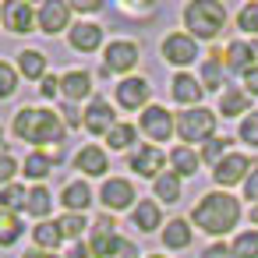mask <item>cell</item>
<instances>
[{"mask_svg": "<svg viewBox=\"0 0 258 258\" xmlns=\"http://www.w3.org/2000/svg\"><path fill=\"white\" fill-rule=\"evenodd\" d=\"M191 223L212 237H223L230 233L237 223H240V202L230 195V191H209L198 198V205L191 209Z\"/></svg>", "mask_w": 258, "mask_h": 258, "instance_id": "6da1fadb", "label": "cell"}, {"mask_svg": "<svg viewBox=\"0 0 258 258\" xmlns=\"http://www.w3.org/2000/svg\"><path fill=\"white\" fill-rule=\"evenodd\" d=\"M15 138L32 142V145H46V142H60L64 138V120L53 110H39V106H22L11 120Z\"/></svg>", "mask_w": 258, "mask_h": 258, "instance_id": "7a4b0ae2", "label": "cell"}, {"mask_svg": "<svg viewBox=\"0 0 258 258\" xmlns=\"http://www.w3.org/2000/svg\"><path fill=\"white\" fill-rule=\"evenodd\" d=\"M184 29L191 39H216L226 29V8L219 0H191L184 8Z\"/></svg>", "mask_w": 258, "mask_h": 258, "instance_id": "3957f363", "label": "cell"}, {"mask_svg": "<svg viewBox=\"0 0 258 258\" xmlns=\"http://www.w3.org/2000/svg\"><path fill=\"white\" fill-rule=\"evenodd\" d=\"M177 135H180V142L184 145H205V142H212L216 138V113L212 110H205V106H195V110H184V113H177Z\"/></svg>", "mask_w": 258, "mask_h": 258, "instance_id": "277c9868", "label": "cell"}, {"mask_svg": "<svg viewBox=\"0 0 258 258\" xmlns=\"http://www.w3.org/2000/svg\"><path fill=\"white\" fill-rule=\"evenodd\" d=\"M138 68V43L131 39H113L103 50V71L106 75H127Z\"/></svg>", "mask_w": 258, "mask_h": 258, "instance_id": "5b68a950", "label": "cell"}, {"mask_svg": "<svg viewBox=\"0 0 258 258\" xmlns=\"http://www.w3.org/2000/svg\"><path fill=\"white\" fill-rule=\"evenodd\" d=\"M163 60L173 68H191L198 60V39H191L187 32H170L163 39Z\"/></svg>", "mask_w": 258, "mask_h": 258, "instance_id": "8992f818", "label": "cell"}, {"mask_svg": "<svg viewBox=\"0 0 258 258\" xmlns=\"http://www.w3.org/2000/svg\"><path fill=\"white\" fill-rule=\"evenodd\" d=\"M251 170L254 166H251V159L244 152H230L226 159H219L212 166V180H216V187H233V184H244Z\"/></svg>", "mask_w": 258, "mask_h": 258, "instance_id": "52a82bcc", "label": "cell"}, {"mask_svg": "<svg viewBox=\"0 0 258 258\" xmlns=\"http://www.w3.org/2000/svg\"><path fill=\"white\" fill-rule=\"evenodd\" d=\"M117 244H120V237H117V223H113V216L106 212V216H99V219L92 223L89 251H92V258H113Z\"/></svg>", "mask_w": 258, "mask_h": 258, "instance_id": "ba28073f", "label": "cell"}, {"mask_svg": "<svg viewBox=\"0 0 258 258\" xmlns=\"http://www.w3.org/2000/svg\"><path fill=\"white\" fill-rule=\"evenodd\" d=\"M36 25L46 36H60L64 29H71V4H64V0H46L36 11Z\"/></svg>", "mask_w": 258, "mask_h": 258, "instance_id": "9c48e42d", "label": "cell"}, {"mask_svg": "<svg viewBox=\"0 0 258 258\" xmlns=\"http://www.w3.org/2000/svg\"><path fill=\"white\" fill-rule=\"evenodd\" d=\"M127 166H131L138 177H152V180H156V177L166 173V170H163V166H166V156H163L159 145H138V149L127 156Z\"/></svg>", "mask_w": 258, "mask_h": 258, "instance_id": "30bf717a", "label": "cell"}, {"mask_svg": "<svg viewBox=\"0 0 258 258\" xmlns=\"http://www.w3.org/2000/svg\"><path fill=\"white\" fill-rule=\"evenodd\" d=\"M135 198H138V195H135V184H131V180H124V177H110V180L103 184V191H99V202L106 205V212L135 209V205H138Z\"/></svg>", "mask_w": 258, "mask_h": 258, "instance_id": "8fae6325", "label": "cell"}, {"mask_svg": "<svg viewBox=\"0 0 258 258\" xmlns=\"http://www.w3.org/2000/svg\"><path fill=\"white\" fill-rule=\"evenodd\" d=\"M138 124H142V131H145L152 142H166V138L177 131V120H173V113H170L166 106H145Z\"/></svg>", "mask_w": 258, "mask_h": 258, "instance_id": "7c38bea8", "label": "cell"}, {"mask_svg": "<svg viewBox=\"0 0 258 258\" xmlns=\"http://www.w3.org/2000/svg\"><path fill=\"white\" fill-rule=\"evenodd\" d=\"M82 127H85L89 135H110V131L117 127V113H113V106H110L106 99H92L89 110L82 113Z\"/></svg>", "mask_w": 258, "mask_h": 258, "instance_id": "4fadbf2b", "label": "cell"}, {"mask_svg": "<svg viewBox=\"0 0 258 258\" xmlns=\"http://www.w3.org/2000/svg\"><path fill=\"white\" fill-rule=\"evenodd\" d=\"M149 92H152V85L145 78H131L127 75L117 85V106H124V110H145L149 106Z\"/></svg>", "mask_w": 258, "mask_h": 258, "instance_id": "5bb4252c", "label": "cell"}, {"mask_svg": "<svg viewBox=\"0 0 258 258\" xmlns=\"http://www.w3.org/2000/svg\"><path fill=\"white\" fill-rule=\"evenodd\" d=\"M170 96H173V103H180V106H187V110H195V106L202 103V96H205V89H202V82H198L195 75H187V71H180V75H173V82H170Z\"/></svg>", "mask_w": 258, "mask_h": 258, "instance_id": "9a60e30c", "label": "cell"}, {"mask_svg": "<svg viewBox=\"0 0 258 258\" xmlns=\"http://www.w3.org/2000/svg\"><path fill=\"white\" fill-rule=\"evenodd\" d=\"M4 29L15 32V36H25L36 29V11L32 4H25V0H11V4H4Z\"/></svg>", "mask_w": 258, "mask_h": 258, "instance_id": "2e32d148", "label": "cell"}, {"mask_svg": "<svg viewBox=\"0 0 258 258\" xmlns=\"http://www.w3.org/2000/svg\"><path fill=\"white\" fill-rule=\"evenodd\" d=\"M68 43H71V50H78V53H96V50L103 46V25H96V22H78V25H71Z\"/></svg>", "mask_w": 258, "mask_h": 258, "instance_id": "e0dca14e", "label": "cell"}, {"mask_svg": "<svg viewBox=\"0 0 258 258\" xmlns=\"http://www.w3.org/2000/svg\"><path fill=\"white\" fill-rule=\"evenodd\" d=\"M223 68L244 78V75L254 68V50H251V43H244V39H233V43L223 50Z\"/></svg>", "mask_w": 258, "mask_h": 258, "instance_id": "ac0fdd59", "label": "cell"}, {"mask_svg": "<svg viewBox=\"0 0 258 258\" xmlns=\"http://www.w3.org/2000/svg\"><path fill=\"white\" fill-rule=\"evenodd\" d=\"M131 226H138V233H156V230L163 226L159 202H156V198H142V202L131 209Z\"/></svg>", "mask_w": 258, "mask_h": 258, "instance_id": "d6986e66", "label": "cell"}, {"mask_svg": "<svg viewBox=\"0 0 258 258\" xmlns=\"http://www.w3.org/2000/svg\"><path fill=\"white\" fill-rule=\"evenodd\" d=\"M219 113L223 117H247L251 113V96L244 92V85H230L219 92Z\"/></svg>", "mask_w": 258, "mask_h": 258, "instance_id": "ffe728a7", "label": "cell"}, {"mask_svg": "<svg viewBox=\"0 0 258 258\" xmlns=\"http://www.w3.org/2000/svg\"><path fill=\"white\" fill-rule=\"evenodd\" d=\"M163 247H170V251H184V247H191V240H195V226L187 223V219H170L166 226H163Z\"/></svg>", "mask_w": 258, "mask_h": 258, "instance_id": "44dd1931", "label": "cell"}, {"mask_svg": "<svg viewBox=\"0 0 258 258\" xmlns=\"http://www.w3.org/2000/svg\"><path fill=\"white\" fill-rule=\"evenodd\" d=\"M75 166H78L85 177H103V173L110 170V159H106V152H103L99 145H85V149L75 156Z\"/></svg>", "mask_w": 258, "mask_h": 258, "instance_id": "7402d4cb", "label": "cell"}, {"mask_svg": "<svg viewBox=\"0 0 258 258\" xmlns=\"http://www.w3.org/2000/svg\"><path fill=\"white\" fill-rule=\"evenodd\" d=\"M198 166H202V156H198L191 145H177V149H170V170H173L180 180H184V177H195Z\"/></svg>", "mask_w": 258, "mask_h": 258, "instance_id": "603a6c76", "label": "cell"}, {"mask_svg": "<svg viewBox=\"0 0 258 258\" xmlns=\"http://www.w3.org/2000/svg\"><path fill=\"white\" fill-rule=\"evenodd\" d=\"M60 92H64L71 103L89 99V96H92V75H89V71H68V75L60 78Z\"/></svg>", "mask_w": 258, "mask_h": 258, "instance_id": "cb8c5ba5", "label": "cell"}, {"mask_svg": "<svg viewBox=\"0 0 258 258\" xmlns=\"http://www.w3.org/2000/svg\"><path fill=\"white\" fill-rule=\"evenodd\" d=\"M223 53H209L205 60H202V75H198V82H202V89L205 92H223Z\"/></svg>", "mask_w": 258, "mask_h": 258, "instance_id": "d4e9b609", "label": "cell"}, {"mask_svg": "<svg viewBox=\"0 0 258 258\" xmlns=\"http://www.w3.org/2000/svg\"><path fill=\"white\" fill-rule=\"evenodd\" d=\"M60 202H64L68 212H85V209L92 205V191H89L85 180H71V184L60 191Z\"/></svg>", "mask_w": 258, "mask_h": 258, "instance_id": "484cf974", "label": "cell"}, {"mask_svg": "<svg viewBox=\"0 0 258 258\" xmlns=\"http://www.w3.org/2000/svg\"><path fill=\"white\" fill-rule=\"evenodd\" d=\"M32 240H36V247H39V251H57V244L64 240V233H60V223L39 219V223L32 226Z\"/></svg>", "mask_w": 258, "mask_h": 258, "instance_id": "4316f807", "label": "cell"}, {"mask_svg": "<svg viewBox=\"0 0 258 258\" xmlns=\"http://www.w3.org/2000/svg\"><path fill=\"white\" fill-rule=\"evenodd\" d=\"M18 75L25 78H46V53L43 50H22L18 53Z\"/></svg>", "mask_w": 258, "mask_h": 258, "instance_id": "83f0119b", "label": "cell"}, {"mask_svg": "<svg viewBox=\"0 0 258 258\" xmlns=\"http://www.w3.org/2000/svg\"><path fill=\"white\" fill-rule=\"evenodd\" d=\"M152 191H156V202H166V205H177L180 202V177L173 170H166L163 177L152 180Z\"/></svg>", "mask_w": 258, "mask_h": 258, "instance_id": "f1b7e54d", "label": "cell"}, {"mask_svg": "<svg viewBox=\"0 0 258 258\" xmlns=\"http://www.w3.org/2000/svg\"><path fill=\"white\" fill-rule=\"evenodd\" d=\"M22 173H25L29 180H46V177L53 173V156H50V152H32V156H25Z\"/></svg>", "mask_w": 258, "mask_h": 258, "instance_id": "f546056e", "label": "cell"}, {"mask_svg": "<svg viewBox=\"0 0 258 258\" xmlns=\"http://www.w3.org/2000/svg\"><path fill=\"white\" fill-rule=\"evenodd\" d=\"M29 205V191L22 187V184H8V187H0V209L4 212H22Z\"/></svg>", "mask_w": 258, "mask_h": 258, "instance_id": "4dcf8cb0", "label": "cell"}, {"mask_svg": "<svg viewBox=\"0 0 258 258\" xmlns=\"http://www.w3.org/2000/svg\"><path fill=\"white\" fill-rule=\"evenodd\" d=\"M22 219L15 216V212H4L0 209V247H11V244H18V237H22Z\"/></svg>", "mask_w": 258, "mask_h": 258, "instance_id": "1f68e13d", "label": "cell"}, {"mask_svg": "<svg viewBox=\"0 0 258 258\" xmlns=\"http://www.w3.org/2000/svg\"><path fill=\"white\" fill-rule=\"evenodd\" d=\"M50 209H53V195H50L43 184H36V187L29 191V205H25V212L43 219V216H50Z\"/></svg>", "mask_w": 258, "mask_h": 258, "instance_id": "d6a6232c", "label": "cell"}, {"mask_svg": "<svg viewBox=\"0 0 258 258\" xmlns=\"http://www.w3.org/2000/svg\"><path fill=\"white\" fill-rule=\"evenodd\" d=\"M230 251H233V258H258V230L237 233L233 244H230Z\"/></svg>", "mask_w": 258, "mask_h": 258, "instance_id": "836d02e7", "label": "cell"}, {"mask_svg": "<svg viewBox=\"0 0 258 258\" xmlns=\"http://www.w3.org/2000/svg\"><path fill=\"white\" fill-rule=\"evenodd\" d=\"M57 223H60V233H64L68 240H78V237L85 233V226H89L82 212H64V216H60Z\"/></svg>", "mask_w": 258, "mask_h": 258, "instance_id": "e575fe53", "label": "cell"}, {"mask_svg": "<svg viewBox=\"0 0 258 258\" xmlns=\"http://www.w3.org/2000/svg\"><path fill=\"white\" fill-rule=\"evenodd\" d=\"M237 29L247 36H258V0H251V4H244L237 11Z\"/></svg>", "mask_w": 258, "mask_h": 258, "instance_id": "d590c367", "label": "cell"}, {"mask_svg": "<svg viewBox=\"0 0 258 258\" xmlns=\"http://www.w3.org/2000/svg\"><path fill=\"white\" fill-rule=\"evenodd\" d=\"M230 156V138H212V142H205L202 145V163H219V159H226Z\"/></svg>", "mask_w": 258, "mask_h": 258, "instance_id": "8d00e7d4", "label": "cell"}, {"mask_svg": "<svg viewBox=\"0 0 258 258\" xmlns=\"http://www.w3.org/2000/svg\"><path fill=\"white\" fill-rule=\"evenodd\" d=\"M18 92V68L0 60V99H11Z\"/></svg>", "mask_w": 258, "mask_h": 258, "instance_id": "74e56055", "label": "cell"}, {"mask_svg": "<svg viewBox=\"0 0 258 258\" xmlns=\"http://www.w3.org/2000/svg\"><path fill=\"white\" fill-rule=\"evenodd\" d=\"M106 142H110V149H131V142H135V124H120V120H117V127L106 135Z\"/></svg>", "mask_w": 258, "mask_h": 258, "instance_id": "f35d334b", "label": "cell"}, {"mask_svg": "<svg viewBox=\"0 0 258 258\" xmlns=\"http://www.w3.org/2000/svg\"><path fill=\"white\" fill-rule=\"evenodd\" d=\"M240 142L251 145V149H258V110H251V113L240 120Z\"/></svg>", "mask_w": 258, "mask_h": 258, "instance_id": "ab89813d", "label": "cell"}, {"mask_svg": "<svg viewBox=\"0 0 258 258\" xmlns=\"http://www.w3.org/2000/svg\"><path fill=\"white\" fill-rule=\"evenodd\" d=\"M22 173V166H18V159L11 156V152H0V187H8L15 177Z\"/></svg>", "mask_w": 258, "mask_h": 258, "instance_id": "60d3db41", "label": "cell"}, {"mask_svg": "<svg viewBox=\"0 0 258 258\" xmlns=\"http://www.w3.org/2000/svg\"><path fill=\"white\" fill-rule=\"evenodd\" d=\"M244 198H251L254 205H258V166L247 173V180H244Z\"/></svg>", "mask_w": 258, "mask_h": 258, "instance_id": "b9f144b4", "label": "cell"}, {"mask_svg": "<svg viewBox=\"0 0 258 258\" xmlns=\"http://www.w3.org/2000/svg\"><path fill=\"white\" fill-rule=\"evenodd\" d=\"M60 92V78H53V75H46L43 78V85H39V96H46V99H53Z\"/></svg>", "mask_w": 258, "mask_h": 258, "instance_id": "7bdbcfd3", "label": "cell"}, {"mask_svg": "<svg viewBox=\"0 0 258 258\" xmlns=\"http://www.w3.org/2000/svg\"><path fill=\"white\" fill-rule=\"evenodd\" d=\"M113 258H138V247H135L131 240H124V237H120V244H117Z\"/></svg>", "mask_w": 258, "mask_h": 258, "instance_id": "ee69618b", "label": "cell"}, {"mask_svg": "<svg viewBox=\"0 0 258 258\" xmlns=\"http://www.w3.org/2000/svg\"><path fill=\"white\" fill-rule=\"evenodd\" d=\"M202 258H233V251H230L226 244H212V247L202 251Z\"/></svg>", "mask_w": 258, "mask_h": 258, "instance_id": "f6af8a7d", "label": "cell"}, {"mask_svg": "<svg viewBox=\"0 0 258 258\" xmlns=\"http://www.w3.org/2000/svg\"><path fill=\"white\" fill-rule=\"evenodd\" d=\"M244 92H247V96H258V68H251V71L244 75Z\"/></svg>", "mask_w": 258, "mask_h": 258, "instance_id": "bcb514c9", "label": "cell"}, {"mask_svg": "<svg viewBox=\"0 0 258 258\" xmlns=\"http://www.w3.org/2000/svg\"><path fill=\"white\" fill-rule=\"evenodd\" d=\"M71 11H103V4H99V0H75V4H71Z\"/></svg>", "mask_w": 258, "mask_h": 258, "instance_id": "7dc6e473", "label": "cell"}, {"mask_svg": "<svg viewBox=\"0 0 258 258\" xmlns=\"http://www.w3.org/2000/svg\"><path fill=\"white\" fill-rule=\"evenodd\" d=\"M68 258H92V251H89V244L75 240V244H71V251H68Z\"/></svg>", "mask_w": 258, "mask_h": 258, "instance_id": "c3c4849f", "label": "cell"}, {"mask_svg": "<svg viewBox=\"0 0 258 258\" xmlns=\"http://www.w3.org/2000/svg\"><path fill=\"white\" fill-rule=\"evenodd\" d=\"M64 120H68L71 127H82V117L75 113V106H64Z\"/></svg>", "mask_w": 258, "mask_h": 258, "instance_id": "681fc988", "label": "cell"}, {"mask_svg": "<svg viewBox=\"0 0 258 258\" xmlns=\"http://www.w3.org/2000/svg\"><path fill=\"white\" fill-rule=\"evenodd\" d=\"M25 258H57V254H53V251H39V247H36V251H25Z\"/></svg>", "mask_w": 258, "mask_h": 258, "instance_id": "f907efd6", "label": "cell"}, {"mask_svg": "<svg viewBox=\"0 0 258 258\" xmlns=\"http://www.w3.org/2000/svg\"><path fill=\"white\" fill-rule=\"evenodd\" d=\"M251 223L258 226V205H251Z\"/></svg>", "mask_w": 258, "mask_h": 258, "instance_id": "816d5d0a", "label": "cell"}, {"mask_svg": "<svg viewBox=\"0 0 258 258\" xmlns=\"http://www.w3.org/2000/svg\"><path fill=\"white\" fill-rule=\"evenodd\" d=\"M251 50H254V60H258V36L251 39Z\"/></svg>", "mask_w": 258, "mask_h": 258, "instance_id": "f5cc1de1", "label": "cell"}, {"mask_svg": "<svg viewBox=\"0 0 258 258\" xmlns=\"http://www.w3.org/2000/svg\"><path fill=\"white\" fill-rule=\"evenodd\" d=\"M0 135H4V127H0ZM0 152H8V149H4V145H0Z\"/></svg>", "mask_w": 258, "mask_h": 258, "instance_id": "db71d44e", "label": "cell"}, {"mask_svg": "<svg viewBox=\"0 0 258 258\" xmlns=\"http://www.w3.org/2000/svg\"><path fill=\"white\" fill-rule=\"evenodd\" d=\"M0 22H4V8H0Z\"/></svg>", "mask_w": 258, "mask_h": 258, "instance_id": "11a10c76", "label": "cell"}, {"mask_svg": "<svg viewBox=\"0 0 258 258\" xmlns=\"http://www.w3.org/2000/svg\"><path fill=\"white\" fill-rule=\"evenodd\" d=\"M149 258H163V254H149Z\"/></svg>", "mask_w": 258, "mask_h": 258, "instance_id": "9f6ffc18", "label": "cell"}]
</instances>
